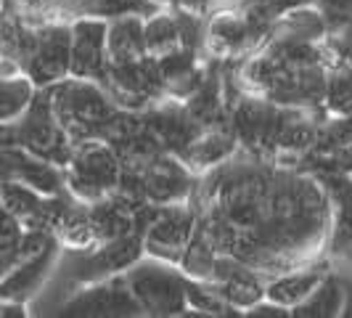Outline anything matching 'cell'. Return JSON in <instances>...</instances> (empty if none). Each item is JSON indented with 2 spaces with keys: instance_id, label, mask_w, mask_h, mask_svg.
<instances>
[{
  "instance_id": "obj_1",
  "label": "cell",
  "mask_w": 352,
  "mask_h": 318,
  "mask_svg": "<svg viewBox=\"0 0 352 318\" xmlns=\"http://www.w3.org/2000/svg\"><path fill=\"white\" fill-rule=\"evenodd\" d=\"M53 109L61 127L74 141H106L111 125L117 120L106 96L88 80L74 77L69 83L51 85Z\"/></svg>"
},
{
  "instance_id": "obj_2",
  "label": "cell",
  "mask_w": 352,
  "mask_h": 318,
  "mask_svg": "<svg viewBox=\"0 0 352 318\" xmlns=\"http://www.w3.org/2000/svg\"><path fill=\"white\" fill-rule=\"evenodd\" d=\"M127 286L148 316H180L188 310V282L164 263H135L124 273Z\"/></svg>"
},
{
  "instance_id": "obj_3",
  "label": "cell",
  "mask_w": 352,
  "mask_h": 318,
  "mask_svg": "<svg viewBox=\"0 0 352 318\" xmlns=\"http://www.w3.org/2000/svg\"><path fill=\"white\" fill-rule=\"evenodd\" d=\"M96 141L98 138L82 141V146L69 159L72 191L80 199H90V202H98L106 194L117 191L120 180H122V167H120L117 149Z\"/></svg>"
},
{
  "instance_id": "obj_4",
  "label": "cell",
  "mask_w": 352,
  "mask_h": 318,
  "mask_svg": "<svg viewBox=\"0 0 352 318\" xmlns=\"http://www.w3.org/2000/svg\"><path fill=\"white\" fill-rule=\"evenodd\" d=\"M138 313H143V308L135 300L133 289L127 286L124 276H109L104 284H96L61 305V316L77 318L138 316Z\"/></svg>"
},
{
  "instance_id": "obj_5",
  "label": "cell",
  "mask_w": 352,
  "mask_h": 318,
  "mask_svg": "<svg viewBox=\"0 0 352 318\" xmlns=\"http://www.w3.org/2000/svg\"><path fill=\"white\" fill-rule=\"evenodd\" d=\"M27 77L37 88H51L72 74V27L53 24L37 32L35 51L27 61Z\"/></svg>"
},
{
  "instance_id": "obj_6",
  "label": "cell",
  "mask_w": 352,
  "mask_h": 318,
  "mask_svg": "<svg viewBox=\"0 0 352 318\" xmlns=\"http://www.w3.org/2000/svg\"><path fill=\"white\" fill-rule=\"evenodd\" d=\"M143 249H146V242H143L141 231H133V233L111 239V242H101L96 249L82 252V257L74 265V279L77 282L109 279V276L138 263Z\"/></svg>"
},
{
  "instance_id": "obj_7",
  "label": "cell",
  "mask_w": 352,
  "mask_h": 318,
  "mask_svg": "<svg viewBox=\"0 0 352 318\" xmlns=\"http://www.w3.org/2000/svg\"><path fill=\"white\" fill-rule=\"evenodd\" d=\"M109 27L101 19H80L72 24V77L90 80L109 72Z\"/></svg>"
},
{
  "instance_id": "obj_8",
  "label": "cell",
  "mask_w": 352,
  "mask_h": 318,
  "mask_svg": "<svg viewBox=\"0 0 352 318\" xmlns=\"http://www.w3.org/2000/svg\"><path fill=\"white\" fill-rule=\"evenodd\" d=\"M138 173L143 176V186H146L148 202L175 204V202H183L186 196L191 194V176L173 157L157 154L154 159H148Z\"/></svg>"
},
{
  "instance_id": "obj_9",
  "label": "cell",
  "mask_w": 352,
  "mask_h": 318,
  "mask_svg": "<svg viewBox=\"0 0 352 318\" xmlns=\"http://www.w3.org/2000/svg\"><path fill=\"white\" fill-rule=\"evenodd\" d=\"M3 180H19L37 189L40 194L53 196L61 191V176L51 167V162L37 157L27 149L3 146Z\"/></svg>"
},
{
  "instance_id": "obj_10",
  "label": "cell",
  "mask_w": 352,
  "mask_h": 318,
  "mask_svg": "<svg viewBox=\"0 0 352 318\" xmlns=\"http://www.w3.org/2000/svg\"><path fill=\"white\" fill-rule=\"evenodd\" d=\"M58 244L53 239L43 252H37L32 257L16 263L8 273H3V300H27L30 295H35V289L40 286V282L45 279V273L51 271L53 260H56Z\"/></svg>"
},
{
  "instance_id": "obj_11",
  "label": "cell",
  "mask_w": 352,
  "mask_h": 318,
  "mask_svg": "<svg viewBox=\"0 0 352 318\" xmlns=\"http://www.w3.org/2000/svg\"><path fill=\"white\" fill-rule=\"evenodd\" d=\"M106 48H109V64H127V61L146 59V53H148L146 24L138 17L114 19L109 24Z\"/></svg>"
},
{
  "instance_id": "obj_12",
  "label": "cell",
  "mask_w": 352,
  "mask_h": 318,
  "mask_svg": "<svg viewBox=\"0 0 352 318\" xmlns=\"http://www.w3.org/2000/svg\"><path fill=\"white\" fill-rule=\"evenodd\" d=\"M326 279V273L320 268H310V271H286L278 279L267 284L265 297L270 302H278L283 308H297L302 300H307L316 286Z\"/></svg>"
},
{
  "instance_id": "obj_13",
  "label": "cell",
  "mask_w": 352,
  "mask_h": 318,
  "mask_svg": "<svg viewBox=\"0 0 352 318\" xmlns=\"http://www.w3.org/2000/svg\"><path fill=\"white\" fill-rule=\"evenodd\" d=\"M342 302H344L342 284L336 282V279H331V276H326L307 300H302L297 308H292V316H300V318L336 316V313H342Z\"/></svg>"
},
{
  "instance_id": "obj_14",
  "label": "cell",
  "mask_w": 352,
  "mask_h": 318,
  "mask_svg": "<svg viewBox=\"0 0 352 318\" xmlns=\"http://www.w3.org/2000/svg\"><path fill=\"white\" fill-rule=\"evenodd\" d=\"M35 83L30 77H3L0 85V120L14 123L35 101Z\"/></svg>"
},
{
  "instance_id": "obj_15",
  "label": "cell",
  "mask_w": 352,
  "mask_h": 318,
  "mask_svg": "<svg viewBox=\"0 0 352 318\" xmlns=\"http://www.w3.org/2000/svg\"><path fill=\"white\" fill-rule=\"evenodd\" d=\"M146 45L154 59H162L167 53H175L183 45V32L177 17H157L146 24Z\"/></svg>"
},
{
  "instance_id": "obj_16",
  "label": "cell",
  "mask_w": 352,
  "mask_h": 318,
  "mask_svg": "<svg viewBox=\"0 0 352 318\" xmlns=\"http://www.w3.org/2000/svg\"><path fill=\"white\" fill-rule=\"evenodd\" d=\"M236 146V136L226 133H210V136H199L194 143H188L180 157L194 162V165H214L220 159H226Z\"/></svg>"
},
{
  "instance_id": "obj_17",
  "label": "cell",
  "mask_w": 352,
  "mask_h": 318,
  "mask_svg": "<svg viewBox=\"0 0 352 318\" xmlns=\"http://www.w3.org/2000/svg\"><path fill=\"white\" fill-rule=\"evenodd\" d=\"M188 308H194L199 313H210V316H226L233 310V305H230L223 295H220V289L214 286V284H204L194 279V282H188Z\"/></svg>"
},
{
  "instance_id": "obj_18",
  "label": "cell",
  "mask_w": 352,
  "mask_h": 318,
  "mask_svg": "<svg viewBox=\"0 0 352 318\" xmlns=\"http://www.w3.org/2000/svg\"><path fill=\"white\" fill-rule=\"evenodd\" d=\"M21 220L11 212H3V229H0V268L3 273H8L19 260V252H21V239H24V231H21Z\"/></svg>"
},
{
  "instance_id": "obj_19",
  "label": "cell",
  "mask_w": 352,
  "mask_h": 318,
  "mask_svg": "<svg viewBox=\"0 0 352 318\" xmlns=\"http://www.w3.org/2000/svg\"><path fill=\"white\" fill-rule=\"evenodd\" d=\"M331 45L339 53V59L352 67V17L334 21V27H331Z\"/></svg>"
},
{
  "instance_id": "obj_20",
  "label": "cell",
  "mask_w": 352,
  "mask_h": 318,
  "mask_svg": "<svg viewBox=\"0 0 352 318\" xmlns=\"http://www.w3.org/2000/svg\"><path fill=\"white\" fill-rule=\"evenodd\" d=\"M334 249L342 255H352V210H344V207H339V215H336Z\"/></svg>"
},
{
  "instance_id": "obj_21",
  "label": "cell",
  "mask_w": 352,
  "mask_h": 318,
  "mask_svg": "<svg viewBox=\"0 0 352 318\" xmlns=\"http://www.w3.org/2000/svg\"><path fill=\"white\" fill-rule=\"evenodd\" d=\"M326 170H339V173H344V176L352 178V141L336 146L334 151H331V159H329V167H326ZM326 170H323V173H326Z\"/></svg>"
},
{
  "instance_id": "obj_22",
  "label": "cell",
  "mask_w": 352,
  "mask_h": 318,
  "mask_svg": "<svg viewBox=\"0 0 352 318\" xmlns=\"http://www.w3.org/2000/svg\"><path fill=\"white\" fill-rule=\"evenodd\" d=\"M326 19L331 21H342V19L352 17V0H318Z\"/></svg>"
},
{
  "instance_id": "obj_23",
  "label": "cell",
  "mask_w": 352,
  "mask_h": 318,
  "mask_svg": "<svg viewBox=\"0 0 352 318\" xmlns=\"http://www.w3.org/2000/svg\"><path fill=\"white\" fill-rule=\"evenodd\" d=\"M263 3L270 14H283V11H294V8H305L310 3H318V0H257Z\"/></svg>"
},
{
  "instance_id": "obj_24",
  "label": "cell",
  "mask_w": 352,
  "mask_h": 318,
  "mask_svg": "<svg viewBox=\"0 0 352 318\" xmlns=\"http://www.w3.org/2000/svg\"><path fill=\"white\" fill-rule=\"evenodd\" d=\"M183 3H194V0H183Z\"/></svg>"
}]
</instances>
